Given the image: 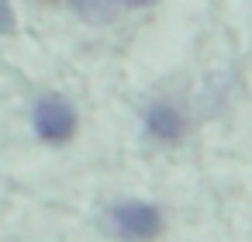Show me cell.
<instances>
[{
  "label": "cell",
  "instance_id": "6da1fadb",
  "mask_svg": "<svg viewBox=\"0 0 252 242\" xmlns=\"http://www.w3.org/2000/svg\"><path fill=\"white\" fill-rule=\"evenodd\" d=\"M104 228L118 242H152L162 232V211L149 201H121L107 207Z\"/></svg>",
  "mask_w": 252,
  "mask_h": 242
},
{
  "label": "cell",
  "instance_id": "7a4b0ae2",
  "mask_svg": "<svg viewBox=\"0 0 252 242\" xmlns=\"http://www.w3.org/2000/svg\"><path fill=\"white\" fill-rule=\"evenodd\" d=\"M32 125H35V135L42 142H69L73 132H76V111L63 101V97H42L32 111Z\"/></svg>",
  "mask_w": 252,
  "mask_h": 242
},
{
  "label": "cell",
  "instance_id": "3957f363",
  "mask_svg": "<svg viewBox=\"0 0 252 242\" xmlns=\"http://www.w3.org/2000/svg\"><path fill=\"white\" fill-rule=\"evenodd\" d=\"M142 125H145V135H152V138H159V142H176V138L183 135V118H180V111L169 107V104H152V107L145 111Z\"/></svg>",
  "mask_w": 252,
  "mask_h": 242
},
{
  "label": "cell",
  "instance_id": "277c9868",
  "mask_svg": "<svg viewBox=\"0 0 252 242\" xmlns=\"http://www.w3.org/2000/svg\"><path fill=\"white\" fill-rule=\"evenodd\" d=\"M7 32H14V11L7 0H0V35H7Z\"/></svg>",
  "mask_w": 252,
  "mask_h": 242
},
{
  "label": "cell",
  "instance_id": "5b68a950",
  "mask_svg": "<svg viewBox=\"0 0 252 242\" xmlns=\"http://www.w3.org/2000/svg\"><path fill=\"white\" fill-rule=\"evenodd\" d=\"M121 4H128V7H145V4H152V0H121Z\"/></svg>",
  "mask_w": 252,
  "mask_h": 242
}]
</instances>
